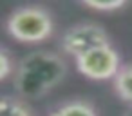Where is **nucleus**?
I'll return each mask as SVG.
<instances>
[{
  "instance_id": "obj_4",
  "label": "nucleus",
  "mask_w": 132,
  "mask_h": 116,
  "mask_svg": "<svg viewBox=\"0 0 132 116\" xmlns=\"http://www.w3.org/2000/svg\"><path fill=\"white\" fill-rule=\"evenodd\" d=\"M103 44H110L109 42V35L107 31L94 22H81L76 24L72 27H69L63 36H62V49L65 55L78 58L80 55L100 47Z\"/></svg>"
},
{
  "instance_id": "obj_2",
  "label": "nucleus",
  "mask_w": 132,
  "mask_h": 116,
  "mask_svg": "<svg viewBox=\"0 0 132 116\" xmlns=\"http://www.w3.org/2000/svg\"><path fill=\"white\" fill-rule=\"evenodd\" d=\"M7 35L20 44H40L54 31L51 13L40 6H24L15 9L6 22Z\"/></svg>"
},
{
  "instance_id": "obj_8",
  "label": "nucleus",
  "mask_w": 132,
  "mask_h": 116,
  "mask_svg": "<svg viewBox=\"0 0 132 116\" xmlns=\"http://www.w3.org/2000/svg\"><path fill=\"white\" fill-rule=\"evenodd\" d=\"M81 4L94 11H118L128 4V0H81Z\"/></svg>"
},
{
  "instance_id": "obj_1",
  "label": "nucleus",
  "mask_w": 132,
  "mask_h": 116,
  "mask_svg": "<svg viewBox=\"0 0 132 116\" xmlns=\"http://www.w3.org/2000/svg\"><path fill=\"white\" fill-rule=\"evenodd\" d=\"M67 74L65 60L53 51L38 49L26 55L15 71V89L26 100H38Z\"/></svg>"
},
{
  "instance_id": "obj_6",
  "label": "nucleus",
  "mask_w": 132,
  "mask_h": 116,
  "mask_svg": "<svg viewBox=\"0 0 132 116\" xmlns=\"http://www.w3.org/2000/svg\"><path fill=\"white\" fill-rule=\"evenodd\" d=\"M49 116H98L92 103L85 100H72L56 107Z\"/></svg>"
},
{
  "instance_id": "obj_7",
  "label": "nucleus",
  "mask_w": 132,
  "mask_h": 116,
  "mask_svg": "<svg viewBox=\"0 0 132 116\" xmlns=\"http://www.w3.org/2000/svg\"><path fill=\"white\" fill-rule=\"evenodd\" d=\"M0 116H33L31 109L15 96H2L0 100Z\"/></svg>"
},
{
  "instance_id": "obj_3",
  "label": "nucleus",
  "mask_w": 132,
  "mask_h": 116,
  "mask_svg": "<svg viewBox=\"0 0 132 116\" xmlns=\"http://www.w3.org/2000/svg\"><path fill=\"white\" fill-rule=\"evenodd\" d=\"M74 60H76V69L89 80H109L114 78L121 69L119 53L110 44L94 47Z\"/></svg>"
},
{
  "instance_id": "obj_10",
  "label": "nucleus",
  "mask_w": 132,
  "mask_h": 116,
  "mask_svg": "<svg viewBox=\"0 0 132 116\" xmlns=\"http://www.w3.org/2000/svg\"><path fill=\"white\" fill-rule=\"evenodd\" d=\"M123 116H132V105H128V109L123 112Z\"/></svg>"
},
{
  "instance_id": "obj_9",
  "label": "nucleus",
  "mask_w": 132,
  "mask_h": 116,
  "mask_svg": "<svg viewBox=\"0 0 132 116\" xmlns=\"http://www.w3.org/2000/svg\"><path fill=\"white\" fill-rule=\"evenodd\" d=\"M15 71H16V67H15L11 53L6 47H2V49H0V80H2V82L7 80L11 74H15Z\"/></svg>"
},
{
  "instance_id": "obj_5",
  "label": "nucleus",
  "mask_w": 132,
  "mask_h": 116,
  "mask_svg": "<svg viewBox=\"0 0 132 116\" xmlns=\"http://www.w3.org/2000/svg\"><path fill=\"white\" fill-rule=\"evenodd\" d=\"M112 89L119 100L132 105V64L121 65L118 74L112 78Z\"/></svg>"
}]
</instances>
